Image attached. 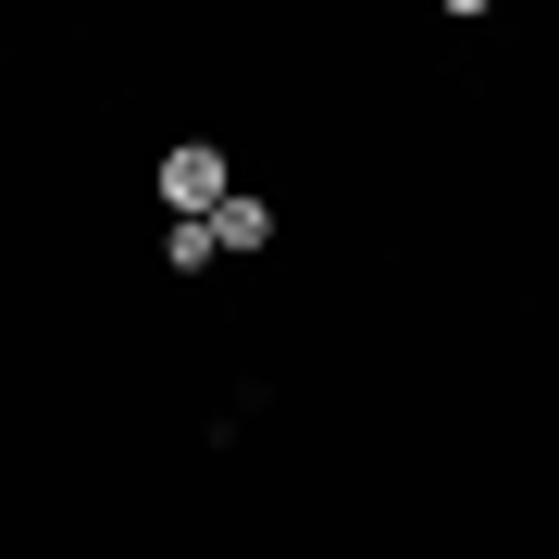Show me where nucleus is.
<instances>
[{
    "label": "nucleus",
    "instance_id": "obj_1",
    "mask_svg": "<svg viewBox=\"0 0 559 559\" xmlns=\"http://www.w3.org/2000/svg\"><path fill=\"white\" fill-rule=\"evenodd\" d=\"M224 200H237V175H224V150H212V138L162 150V212H175V224H212Z\"/></svg>",
    "mask_w": 559,
    "mask_h": 559
},
{
    "label": "nucleus",
    "instance_id": "obj_2",
    "mask_svg": "<svg viewBox=\"0 0 559 559\" xmlns=\"http://www.w3.org/2000/svg\"><path fill=\"white\" fill-rule=\"evenodd\" d=\"M274 237V200H261V187H237V200L212 212V249H261Z\"/></svg>",
    "mask_w": 559,
    "mask_h": 559
},
{
    "label": "nucleus",
    "instance_id": "obj_3",
    "mask_svg": "<svg viewBox=\"0 0 559 559\" xmlns=\"http://www.w3.org/2000/svg\"><path fill=\"white\" fill-rule=\"evenodd\" d=\"M200 261H212V224H175V212H162V274H200Z\"/></svg>",
    "mask_w": 559,
    "mask_h": 559
}]
</instances>
